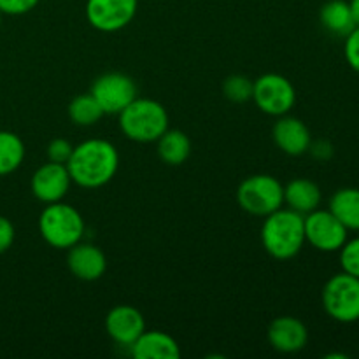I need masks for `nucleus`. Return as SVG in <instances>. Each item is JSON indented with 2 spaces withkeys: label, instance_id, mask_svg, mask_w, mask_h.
Listing matches in <instances>:
<instances>
[{
  "label": "nucleus",
  "instance_id": "f257e3e1",
  "mask_svg": "<svg viewBox=\"0 0 359 359\" xmlns=\"http://www.w3.org/2000/svg\"><path fill=\"white\" fill-rule=\"evenodd\" d=\"M119 167V153L105 139H88L74 146L67 161L74 184L84 189H97L114 179Z\"/></svg>",
  "mask_w": 359,
  "mask_h": 359
},
{
  "label": "nucleus",
  "instance_id": "f03ea898",
  "mask_svg": "<svg viewBox=\"0 0 359 359\" xmlns=\"http://www.w3.org/2000/svg\"><path fill=\"white\" fill-rule=\"evenodd\" d=\"M262 244L279 262L294 258L305 245L304 216L283 207L269 214L262 226Z\"/></svg>",
  "mask_w": 359,
  "mask_h": 359
},
{
  "label": "nucleus",
  "instance_id": "7ed1b4c3",
  "mask_svg": "<svg viewBox=\"0 0 359 359\" xmlns=\"http://www.w3.org/2000/svg\"><path fill=\"white\" fill-rule=\"evenodd\" d=\"M119 128L133 142H156L168 130V112L158 100L139 98L119 112Z\"/></svg>",
  "mask_w": 359,
  "mask_h": 359
},
{
  "label": "nucleus",
  "instance_id": "20e7f679",
  "mask_svg": "<svg viewBox=\"0 0 359 359\" xmlns=\"http://www.w3.org/2000/svg\"><path fill=\"white\" fill-rule=\"evenodd\" d=\"M84 224L83 216L76 207L63 202L48 203L39 216V231L48 245L55 249H70L83 241Z\"/></svg>",
  "mask_w": 359,
  "mask_h": 359
},
{
  "label": "nucleus",
  "instance_id": "39448f33",
  "mask_svg": "<svg viewBox=\"0 0 359 359\" xmlns=\"http://www.w3.org/2000/svg\"><path fill=\"white\" fill-rule=\"evenodd\" d=\"M237 202L245 212L266 217L284 205V186L273 175H251L238 186Z\"/></svg>",
  "mask_w": 359,
  "mask_h": 359
},
{
  "label": "nucleus",
  "instance_id": "423d86ee",
  "mask_svg": "<svg viewBox=\"0 0 359 359\" xmlns=\"http://www.w3.org/2000/svg\"><path fill=\"white\" fill-rule=\"evenodd\" d=\"M323 307L337 323L359 321V279L346 272L330 277L323 287Z\"/></svg>",
  "mask_w": 359,
  "mask_h": 359
},
{
  "label": "nucleus",
  "instance_id": "0eeeda50",
  "mask_svg": "<svg viewBox=\"0 0 359 359\" xmlns=\"http://www.w3.org/2000/svg\"><path fill=\"white\" fill-rule=\"evenodd\" d=\"M252 102L269 116L290 114L297 104V90L287 77L280 74H263L252 83Z\"/></svg>",
  "mask_w": 359,
  "mask_h": 359
},
{
  "label": "nucleus",
  "instance_id": "6e6552de",
  "mask_svg": "<svg viewBox=\"0 0 359 359\" xmlns=\"http://www.w3.org/2000/svg\"><path fill=\"white\" fill-rule=\"evenodd\" d=\"M305 242L321 252L340 251L347 241V230L332 210L316 209L304 216Z\"/></svg>",
  "mask_w": 359,
  "mask_h": 359
},
{
  "label": "nucleus",
  "instance_id": "1a4fd4ad",
  "mask_svg": "<svg viewBox=\"0 0 359 359\" xmlns=\"http://www.w3.org/2000/svg\"><path fill=\"white\" fill-rule=\"evenodd\" d=\"M90 93L105 114H119L137 98V84L126 74L107 72L95 79Z\"/></svg>",
  "mask_w": 359,
  "mask_h": 359
},
{
  "label": "nucleus",
  "instance_id": "9d476101",
  "mask_svg": "<svg viewBox=\"0 0 359 359\" xmlns=\"http://www.w3.org/2000/svg\"><path fill=\"white\" fill-rule=\"evenodd\" d=\"M139 0H88L86 20L95 30L112 34L132 23Z\"/></svg>",
  "mask_w": 359,
  "mask_h": 359
},
{
  "label": "nucleus",
  "instance_id": "9b49d317",
  "mask_svg": "<svg viewBox=\"0 0 359 359\" xmlns=\"http://www.w3.org/2000/svg\"><path fill=\"white\" fill-rule=\"evenodd\" d=\"M72 179H70L69 168L67 165L62 163H48L41 165L37 170L34 172L30 181L32 195L42 203H55L62 202L69 193Z\"/></svg>",
  "mask_w": 359,
  "mask_h": 359
},
{
  "label": "nucleus",
  "instance_id": "f8f14e48",
  "mask_svg": "<svg viewBox=\"0 0 359 359\" xmlns=\"http://www.w3.org/2000/svg\"><path fill=\"white\" fill-rule=\"evenodd\" d=\"M146 330L142 312L132 305H116L105 316V332L118 346L130 347Z\"/></svg>",
  "mask_w": 359,
  "mask_h": 359
},
{
  "label": "nucleus",
  "instance_id": "ddd939ff",
  "mask_svg": "<svg viewBox=\"0 0 359 359\" xmlns=\"http://www.w3.org/2000/svg\"><path fill=\"white\" fill-rule=\"evenodd\" d=\"M272 137L276 146L287 156H302L309 153L312 135L302 119L294 116H279L272 128Z\"/></svg>",
  "mask_w": 359,
  "mask_h": 359
},
{
  "label": "nucleus",
  "instance_id": "4468645a",
  "mask_svg": "<svg viewBox=\"0 0 359 359\" xmlns=\"http://www.w3.org/2000/svg\"><path fill=\"white\" fill-rule=\"evenodd\" d=\"M67 266L74 277L91 283V280H98L105 273L107 258H105L104 251L98 249L97 245L81 241L69 249Z\"/></svg>",
  "mask_w": 359,
  "mask_h": 359
},
{
  "label": "nucleus",
  "instance_id": "2eb2a0df",
  "mask_svg": "<svg viewBox=\"0 0 359 359\" xmlns=\"http://www.w3.org/2000/svg\"><path fill=\"white\" fill-rule=\"evenodd\" d=\"M269 342L283 354H294L305 349L309 342V330L298 318L280 316L269 326Z\"/></svg>",
  "mask_w": 359,
  "mask_h": 359
},
{
  "label": "nucleus",
  "instance_id": "dca6fc26",
  "mask_svg": "<svg viewBox=\"0 0 359 359\" xmlns=\"http://www.w3.org/2000/svg\"><path fill=\"white\" fill-rule=\"evenodd\" d=\"M132 356L137 359H177L181 349L174 337L160 330H144L142 335L130 346Z\"/></svg>",
  "mask_w": 359,
  "mask_h": 359
},
{
  "label": "nucleus",
  "instance_id": "f3484780",
  "mask_svg": "<svg viewBox=\"0 0 359 359\" xmlns=\"http://www.w3.org/2000/svg\"><path fill=\"white\" fill-rule=\"evenodd\" d=\"M321 198V188L311 179H293L284 186V203L302 216L319 209Z\"/></svg>",
  "mask_w": 359,
  "mask_h": 359
},
{
  "label": "nucleus",
  "instance_id": "a211bd4d",
  "mask_svg": "<svg viewBox=\"0 0 359 359\" xmlns=\"http://www.w3.org/2000/svg\"><path fill=\"white\" fill-rule=\"evenodd\" d=\"M158 156L163 163L170 167H179L184 163L191 154V140L181 130L168 128L160 139L156 140Z\"/></svg>",
  "mask_w": 359,
  "mask_h": 359
},
{
  "label": "nucleus",
  "instance_id": "6ab92c4d",
  "mask_svg": "<svg viewBox=\"0 0 359 359\" xmlns=\"http://www.w3.org/2000/svg\"><path fill=\"white\" fill-rule=\"evenodd\" d=\"M319 21L330 34L339 35V37H346L356 27L349 2H346V0H330V2H326L319 11Z\"/></svg>",
  "mask_w": 359,
  "mask_h": 359
},
{
  "label": "nucleus",
  "instance_id": "aec40b11",
  "mask_svg": "<svg viewBox=\"0 0 359 359\" xmlns=\"http://www.w3.org/2000/svg\"><path fill=\"white\" fill-rule=\"evenodd\" d=\"M330 210L347 230L359 231V188H342L333 193Z\"/></svg>",
  "mask_w": 359,
  "mask_h": 359
},
{
  "label": "nucleus",
  "instance_id": "412c9836",
  "mask_svg": "<svg viewBox=\"0 0 359 359\" xmlns=\"http://www.w3.org/2000/svg\"><path fill=\"white\" fill-rule=\"evenodd\" d=\"M25 160V144L16 133L0 130V175L13 174Z\"/></svg>",
  "mask_w": 359,
  "mask_h": 359
},
{
  "label": "nucleus",
  "instance_id": "4be33fe9",
  "mask_svg": "<svg viewBox=\"0 0 359 359\" xmlns=\"http://www.w3.org/2000/svg\"><path fill=\"white\" fill-rule=\"evenodd\" d=\"M105 116L93 95H77L69 105V118L77 126H93Z\"/></svg>",
  "mask_w": 359,
  "mask_h": 359
},
{
  "label": "nucleus",
  "instance_id": "5701e85b",
  "mask_svg": "<svg viewBox=\"0 0 359 359\" xmlns=\"http://www.w3.org/2000/svg\"><path fill=\"white\" fill-rule=\"evenodd\" d=\"M223 93L233 104H244L252 98V81L242 74H233L223 83Z\"/></svg>",
  "mask_w": 359,
  "mask_h": 359
},
{
  "label": "nucleus",
  "instance_id": "b1692460",
  "mask_svg": "<svg viewBox=\"0 0 359 359\" xmlns=\"http://www.w3.org/2000/svg\"><path fill=\"white\" fill-rule=\"evenodd\" d=\"M340 266L342 272L349 273L359 279V237L346 241V244L340 248Z\"/></svg>",
  "mask_w": 359,
  "mask_h": 359
},
{
  "label": "nucleus",
  "instance_id": "393cba45",
  "mask_svg": "<svg viewBox=\"0 0 359 359\" xmlns=\"http://www.w3.org/2000/svg\"><path fill=\"white\" fill-rule=\"evenodd\" d=\"M74 146L67 139H53L51 142L48 144V149H46V154H48V161H53V163H62L67 165L70 154H72Z\"/></svg>",
  "mask_w": 359,
  "mask_h": 359
},
{
  "label": "nucleus",
  "instance_id": "a878e982",
  "mask_svg": "<svg viewBox=\"0 0 359 359\" xmlns=\"http://www.w3.org/2000/svg\"><path fill=\"white\" fill-rule=\"evenodd\" d=\"M344 55L347 63L354 72L359 74V27H354L346 35V44H344Z\"/></svg>",
  "mask_w": 359,
  "mask_h": 359
},
{
  "label": "nucleus",
  "instance_id": "bb28decb",
  "mask_svg": "<svg viewBox=\"0 0 359 359\" xmlns=\"http://www.w3.org/2000/svg\"><path fill=\"white\" fill-rule=\"evenodd\" d=\"M39 0H0V13L9 16H21L35 9Z\"/></svg>",
  "mask_w": 359,
  "mask_h": 359
},
{
  "label": "nucleus",
  "instance_id": "cd10ccee",
  "mask_svg": "<svg viewBox=\"0 0 359 359\" xmlns=\"http://www.w3.org/2000/svg\"><path fill=\"white\" fill-rule=\"evenodd\" d=\"M14 237H16V231H14L13 223L7 217L0 216V255L9 251L11 245L14 244Z\"/></svg>",
  "mask_w": 359,
  "mask_h": 359
},
{
  "label": "nucleus",
  "instance_id": "c85d7f7f",
  "mask_svg": "<svg viewBox=\"0 0 359 359\" xmlns=\"http://www.w3.org/2000/svg\"><path fill=\"white\" fill-rule=\"evenodd\" d=\"M311 154L318 160L326 161L333 156V146L328 142V140H318V142H311V147H309Z\"/></svg>",
  "mask_w": 359,
  "mask_h": 359
},
{
  "label": "nucleus",
  "instance_id": "c756f323",
  "mask_svg": "<svg viewBox=\"0 0 359 359\" xmlns=\"http://www.w3.org/2000/svg\"><path fill=\"white\" fill-rule=\"evenodd\" d=\"M349 7H351V13H353L354 23H356V27H359V0H351Z\"/></svg>",
  "mask_w": 359,
  "mask_h": 359
},
{
  "label": "nucleus",
  "instance_id": "7c9ffc66",
  "mask_svg": "<svg viewBox=\"0 0 359 359\" xmlns=\"http://www.w3.org/2000/svg\"><path fill=\"white\" fill-rule=\"evenodd\" d=\"M0 25H2V13H0Z\"/></svg>",
  "mask_w": 359,
  "mask_h": 359
}]
</instances>
